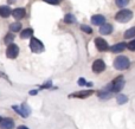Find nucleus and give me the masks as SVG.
I'll return each mask as SVG.
<instances>
[{"label":"nucleus","instance_id":"nucleus-1","mask_svg":"<svg viewBox=\"0 0 135 129\" xmlns=\"http://www.w3.org/2000/svg\"><path fill=\"white\" fill-rule=\"evenodd\" d=\"M114 68L119 71H123L127 70V69L131 66V61H129L128 57L126 56H117L116 58L114 59V63H113Z\"/></svg>","mask_w":135,"mask_h":129},{"label":"nucleus","instance_id":"nucleus-2","mask_svg":"<svg viewBox=\"0 0 135 129\" xmlns=\"http://www.w3.org/2000/svg\"><path fill=\"white\" fill-rule=\"evenodd\" d=\"M132 19H133V12L131 11V9H121V11H119L116 14H115V20L119 21V23H128V21H131Z\"/></svg>","mask_w":135,"mask_h":129},{"label":"nucleus","instance_id":"nucleus-3","mask_svg":"<svg viewBox=\"0 0 135 129\" xmlns=\"http://www.w3.org/2000/svg\"><path fill=\"white\" fill-rule=\"evenodd\" d=\"M124 84H126V81H124L123 76H119L116 77L114 81L112 82V90L113 92H121V90L124 88Z\"/></svg>","mask_w":135,"mask_h":129},{"label":"nucleus","instance_id":"nucleus-4","mask_svg":"<svg viewBox=\"0 0 135 129\" xmlns=\"http://www.w3.org/2000/svg\"><path fill=\"white\" fill-rule=\"evenodd\" d=\"M30 47H31V51L35 52V53H39L44 50V45L43 43L40 42L39 39L37 38H31V42H30Z\"/></svg>","mask_w":135,"mask_h":129},{"label":"nucleus","instance_id":"nucleus-5","mask_svg":"<svg viewBox=\"0 0 135 129\" xmlns=\"http://www.w3.org/2000/svg\"><path fill=\"white\" fill-rule=\"evenodd\" d=\"M113 94H114V92H113V90H112V83H109L107 87H104L102 90H100V91L97 92V96L102 100H109L113 97Z\"/></svg>","mask_w":135,"mask_h":129},{"label":"nucleus","instance_id":"nucleus-6","mask_svg":"<svg viewBox=\"0 0 135 129\" xmlns=\"http://www.w3.org/2000/svg\"><path fill=\"white\" fill-rule=\"evenodd\" d=\"M12 108H13L14 110H16L20 116H23V117H27V116L30 115V113H31L30 107H28L27 104H25V103L21 104L20 107H18V106H13Z\"/></svg>","mask_w":135,"mask_h":129},{"label":"nucleus","instance_id":"nucleus-7","mask_svg":"<svg viewBox=\"0 0 135 129\" xmlns=\"http://www.w3.org/2000/svg\"><path fill=\"white\" fill-rule=\"evenodd\" d=\"M107 65H105L104 61L103 59H96L95 62L93 63V71L95 73H101L105 70Z\"/></svg>","mask_w":135,"mask_h":129},{"label":"nucleus","instance_id":"nucleus-8","mask_svg":"<svg viewBox=\"0 0 135 129\" xmlns=\"http://www.w3.org/2000/svg\"><path fill=\"white\" fill-rule=\"evenodd\" d=\"M95 45H96V47H97L98 51H101V52L108 51L109 47H110L109 45H108L107 40H104L103 38H101V37H98V38H96L95 39Z\"/></svg>","mask_w":135,"mask_h":129},{"label":"nucleus","instance_id":"nucleus-9","mask_svg":"<svg viewBox=\"0 0 135 129\" xmlns=\"http://www.w3.org/2000/svg\"><path fill=\"white\" fill-rule=\"evenodd\" d=\"M18 53H19V47H18V45H16V44H9L8 46H7V49H6V56L8 57V58H11V59L16 58V57L18 56Z\"/></svg>","mask_w":135,"mask_h":129},{"label":"nucleus","instance_id":"nucleus-10","mask_svg":"<svg viewBox=\"0 0 135 129\" xmlns=\"http://www.w3.org/2000/svg\"><path fill=\"white\" fill-rule=\"evenodd\" d=\"M93 94H94V90H83V91L74 92V94H71L69 97H75V98H86V97L91 96Z\"/></svg>","mask_w":135,"mask_h":129},{"label":"nucleus","instance_id":"nucleus-11","mask_svg":"<svg viewBox=\"0 0 135 129\" xmlns=\"http://www.w3.org/2000/svg\"><path fill=\"white\" fill-rule=\"evenodd\" d=\"M126 49H127V44L126 43H123V42L117 43V44H114V45H112V46L109 47V50L113 52V53H120V52H122L123 50H126Z\"/></svg>","mask_w":135,"mask_h":129},{"label":"nucleus","instance_id":"nucleus-12","mask_svg":"<svg viewBox=\"0 0 135 129\" xmlns=\"http://www.w3.org/2000/svg\"><path fill=\"white\" fill-rule=\"evenodd\" d=\"M91 23H93V25L102 26L103 24H105V18L102 14H95L91 17Z\"/></svg>","mask_w":135,"mask_h":129},{"label":"nucleus","instance_id":"nucleus-13","mask_svg":"<svg viewBox=\"0 0 135 129\" xmlns=\"http://www.w3.org/2000/svg\"><path fill=\"white\" fill-rule=\"evenodd\" d=\"M12 16L14 17L16 19H23V18H25V16H26V11H25V8H23V7H19V8H16V9H13L12 11Z\"/></svg>","mask_w":135,"mask_h":129},{"label":"nucleus","instance_id":"nucleus-14","mask_svg":"<svg viewBox=\"0 0 135 129\" xmlns=\"http://www.w3.org/2000/svg\"><path fill=\"white\" fill-rule=\"evenodd\" d=\"M14 127V122L12 118H2L0 122V128L1 129H12Z\"/></svg>","mask_w":135,"mask_h":129},{"label":"nucleus","instance_id":"nucleus-15","mask_svg":"<svg viewBox=\"0 0 135 129\" xmlns=\"http://www.w3.org/2000/svg\"><path fill=\"white\" fill-rule=\"evenodd\" d=\"M112 32H113V25H110V24H103L100 27V33L103 36H108Z\"/></svg>","mask_w":135,"mask_h":129},{"label":"nucleus","instance_id":"nucleus-16","mask_svg":"<svg viewBox=\"0 0 135 129\" xmlns=\"http://www.w3.org/2000/svg\"><path fill=\"white\" fill-rule=\"evenodd\" d=\"M123 37L126 38V39H132V38H134L135 37V26H132L128 30L124 31Z\"/></svg>","mask_w":135,"mask_h":129},{"label":"nucleus","instance_id":"nucleus-17","mask_svg":"<svg viewBox=\"0 0 135 129\" xmlns=\"http://www.w3.org/2000/svg\"><path fill=\"white\" fill-rule=\"evenodd\" d=\"M11 8L8 6H0V16L2 18H7V17L11 14Z\"/></svg>","mask_w":135,"mask_h":129},{"label":"nucleus","instance_id":"nucleus-18","mask_svg":"<svg viewBox=\"0 0 135 129\" xmlns=\"http://www.w3.org/2000/svg\"><path fill=\"white\" fill-rule=\"evenodd\" d=\"M33 36V30L32 28H26V30L21 31L20 33V37L23 38V39H26V38H32Z\"/></svg>","mask_w":135,"mask_h":129},{"label":"nucleus","instance_id":"nucleus-19","mask_svg":"<svg viewBox=\"0 0 135 129\" xmlns=\"http://www.w3.org/2000/svg\"><path fill=\"white\" fill-rule=\"evenodd\" d=\"M116 102L119 104H124V103H127V102H128V97L126 96V95H123V94H119L116 96Z\"/></svg>","mask_w":135,"mask_h":129},{"label":"nucleus","instance_id":"nucleus-20","mask_svg":"<svg viewBox=\"0 0 135 129\" xmlns=\"http://www.w3.org/2000/svg\"><path fill=\"white\" fill-rule=\"evenodd\" d=\"M64 21H65L66 24H74V23H76V18H75L74 14L69 13V14H65V17H64Z\"/></svg>","mask_w":135,"mask_h":129},{"label":"nucleus","instance_id":"nucleus-21","mask_svg":"<svg viewBox=\"0 0 135 129\" xmlns=\"http://www.w3.org/2000/svg\"><path fill=\"white\" fill-rule=\"evenodd\" d=\"M21 28V24L20 23H12L11 25H9V30L12 31V32H18V31H20Z\"/></svg>","mask_w":135,"mask_h":129},{"label":"nucleus","instance_id":"nucleus-22","mask_svg":"<svg viewBox=\"0 0 135 129\" xmlns=\"http://www.w3.org/2000/svg\"><path fill=\"white\" fill-rule=\"evenodd\" d=\"M115 2H116L117 6L122 8V7H126L129 4V0H115Z\"/></svg>","mask_w":135,"mask_h":129},{"label":"nucleus","instance_id":"nucleus-23","mask_svg":"<svg viewBox=\"0 0 135 129\" xmlns=\"http://www.w3.org/2000/svg\"><path fill=\"white\" fill-rule=\"evenodd\" d=\"M81 30L83 31V32L88 33V34H90V33H93V28H91L90 26H88V25H82V26H81Z\"/></svg>","mask_w":135,"mask_h":129},{"label":"nucleus","instance_id":"nucleus-24","mask_svg":"<svg viewBox=\"0 0 135 129\" xmlns=\"http://www.w3.org/2000/svg\"><path fill=\"white\" fill-rule=\"evenodd\" d=\"M13 39H14V36L13 34H7L6 37H5V43H6L7 45H9V44H12V42H13Z\"/></svg>","mask_w":135,"mask_h":129},{"label":"nucleus","instance_id":"nucleus-25","mask_svg":"<svg viewBox=\"0 0 135 129\" xmlns=\"http://www.w3.org/2000/svg\"><path fill=\"white\" fill-rule=\"evenodd\" d=\"M127 49H128L129 51H135V39L131 40V42L127 44Z\"/></svg>","mask_w":135,"mask_h":129},{"label":"nucleus","instance_id":"nucleus-26","mask_svg":"<svg viewBox=\"0 0 135 129\" xmlns=\"http://www.w3.org/2000/svg\"><path fill=\"white\" fill-rule=\"evenodd\" d=\"M45 2L47 4H51V5H58L59 4V0H44Z\"/></svg>","mask_w":135,"mask_h":129},{"label":"nucleus","instance_id":"nucleus-27","mask_svg":"<svg viewBox=\"0 0 135 129\" xmlns=\"http://www.w3.org/2000/svg\"><path fill=\"white\" fill-rule=\"evenodd\" d=\"M86 83L88 82H86L84 78H79L78 80V85H86Z\"/></svg>","mask_w":135,"mask_h":129},{"label":"nucleus","instance_id":"nucleus-28","mask_svg":"<svg viewBox=\"0 0 135 129\" xmlns=\"http://www.w3.org/2000/svg\"><path fill=\"white\" fill-rule=\"evenodd\" d=\"M0 77H2V78H5L6 81H8V78H7L6 76H5V73H2V72H0Z\"/></svg>","mask_w":135,"mask_h":129},{"label":"nucleus","instance_id":"nucleus-29","mask_svg":"<svg viewBox=\"0 0 135 129\" xmlns=\"http://www.w3.org/2000/svg\"><path fill=\"white\" fill-rule=\"evenodd\" d=\"M18 129H28V128L25 127V126H20V127H18Z\"/></svg>","mask_w":135,"mask_h":129},{"label":"nucleus","instance_id":"nucleus-30","mask_svg":"<svg viewBox=\"0 0 135 129\" xmlns=\"http://www.w3.org/2000/svg\"><path fill=\"white\" fill-rule=\"evenodd\" d=\"M30 94H31V95H36V94H37V91H35V90H32V91H31Z\"/></svg>","mask_w":135,"mask_h":129},{"label":"nucleus","instance_id":"nucleus-31","mask_svg":"<svg viewBox=\"0 0 135 129\" xmlns=\"http://www.w3.org/2000/svg\"><path fill=\"white\" fill-rule=\"evenodd\" d=\"M1 120H2V118H1V117H0V122H1Z\"/></svg>","mask_w":135,"mask_h":129}]
</instances>
